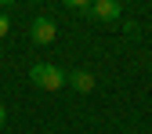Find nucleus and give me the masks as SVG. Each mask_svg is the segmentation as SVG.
<instances>
[{"label": "nucleus", "mask_w": 152, "mask_h": 134, "mask_svg": "<svg viewBox=\"0 0 152 134\" xmlns=\"http://www.w3.org/2000/svg\"><path fill=\"white\" fill-rule=\"evenodd\" d=\"M29 80L36 83V87H44V91H62L65 83H69V76L58 69V65H47V62H36L33 69H29Z\"/></svg>", "instance_id": "1"}, {"label": "nucleus", "mask_w": 152, "mask_h": 134, "mask_svg": "<svg viewBox=\"0 0 152 134\" xmlns=\"http://www.w3.org/2000/svg\"><path fill=\"white\" fill-rule=\"evenodd\" d=\"M7 29H11V22H7V15L0 11V36H7Z\"/></svg>", "instance_id": "6"}, {"label": "nucleus", "mask_w": 152, "mask_h": 134, "mask_svg": "<svg viewBox=\"0 0 152 134\" xmlns=\"http://www.w3.org/2000/svg\"><path fill=\"white\" fill-rule=\"evenodd\" d=\"M54 36H58V26H54L47 15L33 18V26H29V40H33V44H40V47H44V44H51V40H54Z\"/></svg>", "instance_id": "2"}, {"label": "nucleus", "mask_w": 152, "mask_h": 134, "mask_svg": "<svg viewBox=\"0 0 152 134\" xmlns=\"http://www.w3.org/2000/svg\"><path fill=\"white\" fill-rule=\"evenodd\" d=\"M91 18H98V22H116V18H120V4H116V0H94Z\"/></svg>", "instance_id": "3"}, {"label": "nucleus", "mask_w": 152, "mask_h": 134, "mask_svg": "<svg viewBox=\"0 0 152 134\" xmlns=\"http://www.w3.org/2000/svg\"><path fill=\"white\" fill-rule=\"evenodd\" d=\"M7 123V109H4V102H0V127Z\"/></svg>", "instance_id": "7"}, {"label": "nucleus", "mask_w": 152, "mask_h": 134, "mask_svg": "<svg viewBox=\"0 0 152 134\" xmlns=\"http://www.w3.org/2000/svg\"><path fill=\"white\" fill-rule=\"evenodd\" d=\"M69 83L80 91V94H91V91H94V72H87V69H72V72H69Z\"/></svg>", "instance_id": "4"}, {"label": "nucleus", "mask_w": 152, "mask_h": 134, "mask_svg": "<svg viewBox=\"0 0 152 134\" xmlns=\"http://www.w3.org/2000/svg\"><path fill=\"white\" fill-rule=\"evenodd\" d=\"M91 0H65V11H72V15H91Z\"/></svg>", "instance_id": "5"}]
</instances>
